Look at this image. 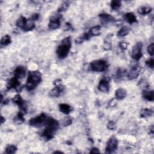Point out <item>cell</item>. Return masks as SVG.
Here are the masks:
<instances>
[{"label": "cell", "instance_id": "cell-27", "mask_svg": "<svg viewBox=\"0 0 154 154\" xmlns=\"http://www.w3.org/2000/svg\"><path fill=\"white\" fill-rule=\"evenodd\" d=\"M26 22H27V19H26V18H25L24 16H21L16 21V25H17V26H18V27L22 28L23 29V28L24 27V26L25 25Z\"/></svg>", "mask_w": 154, "mask_h": 154}, {"label": "cell", "instance_id": "cell-34", "mask_svg": "<svg viewBox=\"0 0 154 154\" xmlns=\"http://www.w3.org/2000/svg\"><path fill=\"white\" fill-rule=\"evenodd\" d=\"M153 50H154V44L153 43H152L148 46V52L151 56H153Z\"/></svg>", "mask_w": 154, "mask_h": 154}, {"label": "cell", "instance_id": "cell-9", "mask_svg": "<svg viewBox=\"0 0 154 154\" xmlns=\"http://www.w3.org/2000/svg\"><path fill=\"white\" fill-rule=\"evenodd\" d=\"M62 18V15L60 14L54 15L51 17L50 19V23L48 27L51 30H56L60 27V19Z\"/></svg>", "mask_w": 154, "mask_h": 154}, {"label": "cell", "instance_id": "cell-36", "mask_svg": "<svg viewBox=\"0 0 154 154\" xmlns=\"http://www.w3.org/2000/svg\"><path fill=\"white\" fill-rule=\"evenodd\" d=\"M119 46L122 50H126L128 46V43L125 42H122L119 43Z\"/></svg>", "mask_w": 154, "mask_h": 154}, {"label": "cell", "instance_id": "cell-38", "mask_svg": "<svg viewBox=\"0 0 154 154\" xmlns=\"http://www.w3.org/2000/svg\"><path fill=\"white\" fill-rule=\"evenodd\" d=\"M72 25H71V24H69V23H68V22L66 23L65 28H64L65 30H68V31H69V30H70L72 29Z\"/></svg>", "mask_w": 154, "mask_h": 154}, {"label": "cell", "instance_id": "cell-11", "mask_svg": "<svg viewBox=\"0 0 154 154\" xmlns=\"http://www.w3.org/2000/svg\"><path fill=\"white\" fill-rule=\"evenodd\" d=\"M12 101L13 103L16 104L19 106V107L21 109V111L22 112H26V106L25 102L24 100L21 98V96L19 95H16L14 98H13Z\"/></svg>", "mask_w": 154, "mask_h": 154}, {"label": "cell", "instance_id": "cell-14", "mask_svg": "<svg viewBox=\"0 0 154 154\" xmlns=\"http://www.w3.org/2000/svg\"><path fill=\"white\" fill-rule=\"evenodd\" d=\"M100 19H101V22L103 25H107L109 23L113 22L115 21V18L113 16L109 14H107V13H101L99 15Z\"/></svg>", "mask_w": 154, "mask_h": 154}, {"label": "cell", "instance_id": "cell-1", "mask_svg": "<svg viewBox=\"0 0 154 154\" xmlns=\"http://www.w3.org/2000/svg\"><path fill=\"white\" fill-rule=\"evenodd\" d=\"M59 123L55 119L50 117L46 123V128L42 133V137L46 140L52 139L58 129Z\"/></svg>", "mask_w": 154, "mask_h": 154}, {"label": "cell", "instance_id": "cell-8", "mask_svg": "<svg viewBox=\"0 0 154 154\" xmlns=\"http://www.w3.org/2000/svg\"><path fill=\"white\" fill-rule=\"evenodd\" d=\"M118 146V141L117 138L115 137H111L109 141L107 143V146L105 148V153H111L113 152H115Z\"/></svg>", "mask_w": 154, "mask_h": 154}, {"label": "cell", "instance_id": "cell-35", "mask_svg": "<svg viewBox=\"0 0 154 154\" xmlns=\"http://www.w3.org/2000/svg\"><path fill=\"white\" fill-rule=\"evenodd\" d=\"M72 122V120L71 117H67L63 120V125L64 126H69L70 125Z\"/></svg>", "mask_w": 154, "mask_h": 154}, {"label": "cell", "instance_id": "cell-13", "mask_svg": "<svg viewBox=\"0 0 154 154\" xmlns=\"http://www.w3.org/2000/svg\"><path fill=\"white\" fill-rule=\"evenodd\" d=\"M98 90L104 93H108L110 90V84L108 80L104 78L100 81L98 85Z\"/></svg>", "mask_w": 154, "mask_h": 154}, {"label": "cell", "instance_id": "cell-20", "mask_svg": "<svg viewBox=\"0 0 154 154\" xmlns=\"http://www.w3.org/2000/svg\"><path fill=\"white\" fill-rule=\"evenodd\" d=\"M152 11V8L150 6H141L138 8L137 12L140 15H146L150 13Z\"/></svg>", "mask_w": 154, "mask_h": 154}, {"label": "cell", "instance_id": "cell-26", "mask_svg": "<svg viewBox=\"0 0 154 154\" xmlns=\"http://www.w3.org/2000/svg\"><path fill=\"white\" fill-rule=\"evenodd\" d=\"M25 119L24 117V113L22 111H20L18 113L16 116L14 118V122L16 124H21L24 122Z\"/></svg>", "mask_w": 154, "mask_h": 154}, {"label": "cell", "instance_id": "cell-32", "mask_svg": "<svg viewBox=\"0 0 154 154\" xmlns=\"http://www.w3.org/2000/svg\"><path fill=\"white\" fill-rule=\"evenodd\" d=\"M146 64L148 68H151V69H153L154 68V59L153 58H151L148 60H147L146 61Z\"/></svg>", "mask_w": 154, "mask_h": 154}, {"label": "cell", "instance_id": "cell-39", "mask_svg": "<svg viewBox=\"0 0 154 154\" xmlns=\"http://www.w3.org/2000/svg\"><path fill=\"white\" fill-rule=\"evenodd\" d=\"M39 18V15L37 14V13H36V14H33L31 18V19L33 20V21H36Z\"/></svg>", "mask_w": 154, "mask_h": 154}, {"label": "cell", "instance_id": "cell-29", "mask_svg": "<svg viewBox=\"0 0 154 154\" xmlns=\"http://www.w3.org/2000/svg\"><path fill=\"white\" fill-rule=\"evenodd\" d=\"M11 37L9 35L3 36L1 40V45L2 46H7L11 43Z\"/></svg>", "mask_w": 154, "mask_h": 154}, {"label": "cell", "instance_id": "cell-22", "mask_svg": "<svg viewBox=\"0 0 154 154\" xmlns=\"http://www.w3.org/2000/svg\"><path fill=\"white\" fill-rule=\"evenodd\" d=\"M35 27V21H33L31 19H27V22H26L25 25L23 28V30L25 31H28L32 30L33 29H34Z\"/></svg>", "mask_w": 154, "mask_h": 154}, {"label": "cell", "instance_id": "cell-33", "mask_svg": "<svg viewBox=\"0 0 154 154\" xmlns=\"http://www.w3.org/2000/svg\"><path fill=\"white\" fill-rule=\"evenodd\" d=\"M107 128L110 130H115L116 128L115 123L113 121L109 122L108 123V124H107Z\"/></svg>", "mask_w": 154, "mask_h": 154}, {"label": "cell", "instance_id": "cell-42", "mask_svg": "<svg viewBox=\"0 0 154 154\" xmlns=\"http://www.w3.org/2000/svg\"><path fill=\"white\" fill-rule=\"evenodd\" d=\"M5 121V119H4L3 118V116H1V123L2 124Z\"/></svg>", "mask_w": 154, "mask_h": 154}, {"label": "cell", "instance_id": "cell-28", "mask_svg": "<svg viewBox=\"0 0 154 154\" xmlns=\"http://www.w3.org/2000/svg\"><path fill=\"white\" fill-rule=\"evenodd\" d=\"M110 6L113 10H117L121 6V2H120V1H119V0H113L111 2Z\"/></svg>", "mask_w": 154, "mask_h": 154}, {"label": "cell", "instance_id": "cell-3", "mask_svg": "<svg viewBox=\"0 0 154 154\" xmlns=\"http://www.w3.org/2000/svg\"><path fill=\"white\" fill-rule=\"evenodd\" d=\"M42 80V75L39 71H30L28 73L26 89L28 91L34 90Z\"/></svg>", "mask_w": 154, "mask_h": 154}, {"label": "cell", "instance_id": "cell-15", "mask_svg": "<svg viewBox=\"0 0 154 154\" xmlns=\"http://www.w3.org/2000/svg\"><path fill=\"white\" fill-rule=\"evenodd\" d=\"M26 69L25 67L22 66H19L16 68L14 71V77L16 78L17 79H22L25 75Z\"/></svg>", "mask_w": 154, "mask_h": 154}, {"label": "cell", "instance_id": "cell-24", "mask_svg": "<svg viewBox=\"0 0 154 154\" xmlns=\"http://www.w3.org/2000/svg\"><path fill=\"white\" fill-rule=\"evenodd\" d=\"M130 31V28L127 26H123L120 29V30L117 32V36L120 37H125L126 35H128V33Z\"/></svg>", "mask_w": 154, "mask_h": 154}, {"label": "cell", "instance_id": "cell-2", "mask_svg": "<svg viewBox=\"0 0 154 154\" xmlns=\"http://www.w3.org/2000/svg\"><path fill=\"white\" fill-rule=\"evenodd\" d=\"M71 37L64 38L60 45L57 49V54L60 59H64L68 56V54L71 48Z\"/></svg>", "mask_w": 154, "mask_h": 154}, {"label": "cell", "instance_id": "cell-5", "mask_svg": "<svg viewBox=\"0 0 154 154\" xmlns=\"http://www.w3.org/2000/svg\"><path fill=\"white\" fill-rule=\"evenodd\" d=\"M48 118L45 113H41L36 117L30 119L29 124L30 126L36 127V128H40L44 125H46L47 122Z\"/></svg>", "mask_w": 154, "mask_h": 154}, {"label": "cell", "instance_id": "cell-16", "mask_svg": "<svg viewBox=\"0 0 154 154\" xmlns=\"http://www.w3.org/2000/svg\"><path fill=\"white\" fill-rule=\"evenodd\" d=\"M143 98L148 101L152 102L154 100V93L153 90H144L142 93Z\"/></svg>", "mask_w": 154, "mask_h": 154}, {"label": "cell", "instance_id": "cell-40", "mask_svg": "<svg viewBox=\"0 0 154 154\" xmlns=\"http://www.w3.org/2000/svg\"><path fill=\"white\" fill-rule=\"evenodd\" d=\"M90 153H100V151H99V149L96 148H93V149H91L90 152Z\"/></svg>", "mask_w": 154, "mask_h": 154}, {"label": "cell", "instance_id": "cell-30", "mask_svg": "<svg viewBox=\"0 0 154 154\" xmlns=\"http://www.w3.org/2000/svg\"><path fill=\"white\" fill-rule=\"evenodd\" d=\"M17 151L16 146L14 145H9L5 149V153L7 154H13Z\"/></svg>", "mask_w": 154, "mask_h": 154}, {"label": "cell", "instance_id": "cell-12", "mask_svg": "<svg viewBox=\"0 0 154 154\" xmlns=\"http://www.w3.org/2000/svg\"><path fill=\"white\" fill-rule=\"evenodd\" d=\"M7 88L9 90H10L12 89H15L18 92L21 90V85H20V83L19 82L18 79L14 77L12 79H10L9 81L7 82Z\"/></svg>", "mask_w": 154, "mask_h": 154}, {"label": "cell", "instance_id": "cell-18", "mask_svg": "<svg viewBox=\"0 0 154 154\" xmlns=\"http://www.w3.org/2000/svg\"><path fill=\"white\" fill-rule=\"evenodd\" d=\"M59 110L62 113L68 115L72 111V108L68 104H60L59 105Z\"/></svg>", "mask_w": 154, "mask_h": 154}, {"label": "cell", "instance_id": "cell-4", "mask_svg": "<svg viewBox=\"0 0 154 154\" xmlns=\"http://www.w3.org/2000/svg\"><path fill=\"white\" fill-rule=\"evenodd\" d=\"M109 65L104 60H98L91 62L90 68L93 72H102L105 71L108 68Z\"/></svg>", "mask_w": 154, "mask_h": 154}, {"label": "cell", "instance_id": "cell-43", "mask_svg": "<svg viewBox=\"0 0 154 154\" xmlns=\"http://www.w3.org/2000/svg\"><path fill=\"white\" fill-rule=\"evenodd\" d=\"M54 153H63V152H60V151H56V152H54Z\"/></svg>", "mask_w": 154, "mask_h": 154}, {"label": "cell", "instance_id": "cell-25", "mask_svg": "<svg viewBox=\"0 0 154 154\" xmlns=\"http://www.w3.org/2000/svg\"><path fill=\"white\" fill-rule=\"evenodd\" d=\"M101 27L100 25H96L92 27L90 31L89 32L90 33V35L91 36H99L100 35V33H101Z\"/></svg>", "mask_w": 154, "mask_h": 154}, {"label": "cell", "instance_id": "cell-17", "mask_svg": "<svg viewBox=\"0 0 154 154\" xmlns=\"http://www.w3.org/2000/svg\"><path fill=\"white\" fill-rule=\"evenodd\" d=\"M124 18L126 21L131 24L137 22V18L136 15L132 12H129V13H126L124 16Z\"/></svg>", "mask_w": 154, "mask_h": 154}, {"label": "cell", "instance_id": "cell-31", "mask_svg": "<svg viewBox=\"0 0 154 154\" xmlns=\"http://www.w3.org/2000/svg\"><path fill=\"white\" fill-rule=\"evenodd\" d=\"M68 7H69V3H67V2H64L63 4H61V5H60V7L58 8L57 12L58 13L63 12L68 9Z\"/></svg>", "mask_w": 154, "mask_h": 154}, {"label": "cell", "instance_id": "cell-7", "mask_svg": "<svg viewBox=\"0 0 154 154\" xmlns=\"http://www.w3.org/2000/svg\"><path fill=\"white\" fill-rule=\"evenodd\" d=\"M142 46L143 45L141 42H138L132 48L131 57L136 61H138L142 57Z\"/></svg>", "mask_w": 154, "mask_h": 154}, {"label": "cell", "instance_id": "cell-41", "mask_svg": "<svg viewBox=\"0 0 154 154\" xmlns=\"http://www.w3.org/2000/svg\"><path fill=\"white\" fill-rule=\"evenodd\" d=\"M149 133L151 135L153 134V126H151V128L150 129V131H149Z\"/></svg>", "mask_w": 154, "mask_h": 154}, {"label": "cell", "instance_id": "cell-19", "mask_svg": "<svg viewBox=\"0 0 154 154\" xmlns=\"http://www.w3.org/2000/svg\"><path fill=\"white\" fill-rule=\"evenodd\" d=\"M126 96V91L123 89H118L115 92V96L117 100H122Z\"/></svg>", "mask_w": 154, "mask_h": 154}, {"label": "cell", "instance_id": "cell-21", "mask_svg": "<svg viewBox=\"0 0 154 154\" xmlns=\"http://www.w3.org/2000/svg\"><path fill=\"white\" fill-rule=\"evenodd\" d=\"M90 35L89 33H84V34L81 35V36H79L78 37H77L75 40V42L77 43L80 44L84 42L85 41H87V40H89V38L90 37Z\"/></svg>", "mask_w": 154, "mask_h": 154}, {"label": "cell", "instance_id": "cell-37", "mask_svg": "<svg viewBox=\"0 0 154 154\" xmlns=\"http://www.w3.org/2000/svg\"><path fill=\"white\" fill-rule=\"evenodd\" d=\"M122 77V71L121 69H118V71L116 72V79H120Z\"/></svg>", "mask_w": 154, "mask_h": 154}, {"label": "cell", "instance_id": "cell-23", "mask_svg": "<svg viewBox=\"0 0 154 154\" xmlns=\"http://www.w3.org/2000/svg\"><path fill=\"white\" fill-rule=\"evenodd\" d=\"M153 111L150 109H144L140 111V116L143 118H147L153 115Z\"/></svg>", "mask_w": 154, "mask_h": 154}, {"label": "cell", "instance_id": "cell-6", "mask_svg": "<svg viewBox=\"0 0 154 154\" xmlns=\"http://www.w3.org/2000/svg\"><path fill=\"white\" fill-rule=\"evenodd\" d=\"M54 85L56 87L50 92L49 95L51 97H58L63 91L64 88L62 84L61 79H57L55 81Z\"/></svg>", "mask_w": 154, "mask_h": 154}, {"label": "cell", "instance_id": "cell-10", "mask_svg": "<svg viewBox=\"0 0 154 154\" xmlns=\"http://www.w3.org/2000/svg\"><path fill=\"white\" fill-rule=\"evenodd\" d=\"M140 71H141V68L138 64L132 66L130 69V71L127 74V77L130 80H132L134 79L137 78L140 75Z\"/></svg>", "mask_w": 154, "mask_h": 154}]
</instances>
